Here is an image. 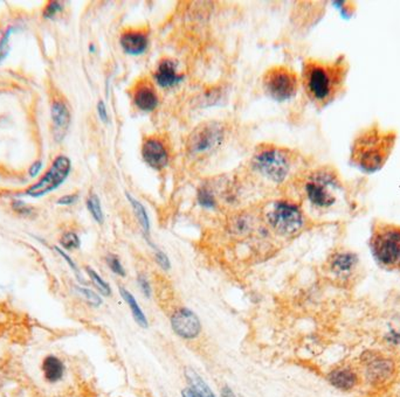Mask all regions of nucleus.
Instances as JSON below:
<instances>
[{
	"mask_svg": "<svg viewBox=\"0 0 400 397\" xmlns=\"http://www.w3.org/2000/svg\"><path fill=\"white\" fill-rule=\"evenodd\" d=\"M350 63L341 54L331 61L309 59L302 68V83L308 99L319 108H326L346 92Z\"/></svg>",
	"mask_w": 400,
	"mask_h": 397,
	"instance_id": "obj_1",
	"label": "nucleus"
},
{
	"mask_svg": "<svg viewBox=\"0 0 400 397\" xmlns=\"http://www.w3.org/2000/svg\"><path fill=\"white\" fill-rule=\"evenodd\" d=\"M398 131L372 122L360 129L350 145L349 163L365 174L383 170L397 145Z\"/></svg>",
	"mask_w": 400,
	"mask_h": 397,
	"instance_id": "obj_2",
	"label": "nucleus"
},
{
	"mask_svg": "<svg viewBox=\"0 0 400 397\" xmlns=\"http://www.w3.org/2000/svg\"><path fill=\"white\" fill-rule=\"evenodd\" d=\"M305 192L314 207L327 211L346 197V185L335 167L323 166L310 174Z\"/></svg>",
	"mask_w": 400,
	"mask_h": 397,
	"instance_id": "obj_3",
	"label": "nucleus"
},
{
	"mask_svg": "<svg viewBox=\"0 0 400 397\" xmlns=\"http://www.w3.org/2000/svg\"><path fill=\"white\" fill-rule=\"evenodd\" d=\"M370 252L380 268L400 270V224L387 221L373 222L369 241Z\"/></svg>",
	"mask_w": 400,
	"mask_h": 397,
	"instance_id": "obj_4",
	"label": "nucleus"
},
{
	"mask_svg": "<svg viewBox=\"0 0 400 397\" xmlns=\"http://www.w3.org/2000/svg\"><path fill=\"white\" fill-rule=\"evenodd\" d=\"M264 88L266 94L278 102L290 99L299 90V78L287 67H273L264 75Z\"/></svg>",
	"mask_w": 400,
	"mask_h": 397,
	"instance_id": "obj_5",
	"label": "nucleus"
},
{
	"mask_svg": "<svg viewBox=\"0 0 400 397\" xmlns=\"http://www.w3.org/2000/svg\"><path fill=\"white\" fill-rule=\"evenodd\" d=\"M271 227L281 235L298 234L305 226V215L296 204L280 201L268 214Z\"/></svg>",
	"mask_w": 400,
	"mask_h": 397,
	"instance_id": "obj_6",
	"label": "nucleus"
},
{
	"mask_svg": "<svg viewBox=\"0 0 400 397\" xmlns=\"http://www.w3.org/2000/svg\"><path fill=\"white\" fill-rule=\"evenodd\" d=\"M254 166L269 181L282 183L288 176L290 161L282 149H267L254 157Z\"/></svg>",
	"mask_w": 400,
	"mask_h": 397,
	"instance_id": "obj_7",
	"label": "nucleus"
},
{
	"mask_svg": "<svg viewBox=\"0 0 400 397\" xmlns=\"http://www.w3.org/2000/svg\"><path fill=\"white\" fill-rule=\"evenodd\" d=\"M71 169V160L68 159L66 156H59L53 161L52 166L49 167V170L46 172L44 177L41 178L37 183L32 185L26 190V194L31 197H41L46 194L51 193L65 183L69 176Z\"/></svg>",
	"mask_w": 400,
	"mask_h": 397,
	"instance_id": "obj_8",
	"label": "nucleus"
},
{
	"mask_svg": "<svg viewBox=\"0 0 400 397\" xmlns=\"http://www.w3.org/2000/svg\"><path fill=\"white\" fill-rule=\"evenodd\" d=\"M328 270L341 282H355L362 270L360 256L351 249H337L330 255Z\"/></svg>",
	"mask_w": 400,
	"mask_h": 397,
	"instance_id": "obj_9",
	"label": "nucleus"
},
{
	"mask_svg": "<svg viewBox=\"0 0 400 397\" xmlns=\"http://www.w3.org/2000/svg\"><path fill=\"white\" fill-rule=\"evenodd\" d=\"M223 138L224 128L221 124L217 122L204 123L191 133L187 140V149L194 154L207 152L220 145Z\"/></svg>",
	"mask_w": 400,
	"mask_h": 397,
	"instance_id": "obj_10",
	"label": "nucleus"
},
{
	"mask_svg": "<svg viewBox=\"0 0 400 397\" xmlns=\"http://www.w3.org/2000/svg\"><path fill=\"white\" fill-rule=\"evenodd\" d=\"M171 326L176 333L183 339H194L201 331V324L196 313L191 310H177L171 317Z\"/></svg>",
	"mask_w": 400,
	"mask_h": 397,
	"instance_id": "obj_11",
	"label": "nucleus"
},
{
	"mask_svg": "<svg viewBox=\"0 0 400 397\" xmlns=\"http://www.w3.org/2000/svg\"><path fill=\"white\" fill-rule=\"evenodd\" d=\"M142 157L150 167L163 170L169 163V151L163 140L158 137H148L143 142Z\"/></svg>",
	"mask_w": 400,
	"mask_h": 397,
	"instance_id": "obj_12",
	"label": "nucleus"
},
{
	"mask_svg": "<svg viewBox=\"0 0 400 397\" xmlns=\"http://www.w3.org/2000/svg\"><path fill=\"white\" fill-rule=\"evenodd\" d=\"M133 99L135 106L143 111H153L158 106L156 89L146 78L136 83L133 90Z\"/></svg>",
	"mask_w": 400,
	"mask_h": 397,
	"instance_id": "obj_13",
	"label": "nucleus"
},
{
	"mask_svg": "<svg viewBox=\"0 0 400 397\" xmlns=\"http://www.w3.org/2000/svg\"><path fill=\"white\" fill-rule=\"evenodd\" d=\"M123 51L131 55H139L144 53L149 44V37L146 32L139 30H129L123 32L119 39Z\"/></svg>",
	"mask_w": 400,
	"mask_h": 397,
	"instance_id": "obj_14",
	"label": "nucleus"
},
{
	"mask_svg": "<svg viewBox=\"0 0 400 397\" xmlns=\"http://www.w3.org/2000/svg\"><path fill=\"white\" fill-rule=\"evenodd\" d=\"M155 80L162 88H170L183 81V76L177 73V63L170 59H164L160 62L155 72Z\"/></svg>",
	"mask_w": 400,
	"mask_h": 397,
	"instance_id": "obj_15",
	"label": "nucleus"
},
{
	"mask_svg": "<svg viewBox=\"0 0 400 397\" xmlns=\"http://www.w3.org/2000/svg\"><path fill=\"white\" fill-rule=\"evenodd\" d=\"M52 121L54 126V137L57 140H61L67 133L71 124V112L68 106L61 101H55L52 106Z\"/></svg>",
	"mask_w": 400,
	"mask_h": 397,
	"instance_id": "obj_16",
	"label": "nucleus"
},
{
	"mask_svg": "<svg viewBox=\"0 0 400 397\" xmlns=\"http://www.w3.org/2000/svg\"><path fill=\"white\" fill-rule=\"evenodd\" d=\"M394 373V363L385 358H372L367 362V377L372 382H384Z\"/></svg>",
	"mask_w": 400,
	"mask_h": 397,
	"instance_id": "obj_17",
	"label": "nucleus"
},
{
	"mask_svg": "<svg viewBox=\"0 0 400 397\" xmlns=\"http://www.w3.org/2000/svg\"><path fill=\"white\" fill-rule=\"evenodd\" d=\"M41 369L44 374V379L48 384H57L62 380V377L65 375V365L55 355H48L45 358L41 365Z\"/></svg>",
	"mask_w": 400,
	"mask_h": 397,
	"instance_id": "obj_18",
	"label": "nucleus"
},
{
	"mask_svg": "<svg viewBox=\"0 0 400 397\" xmlns=\"http://www.w3.org/2000/svg\"><path fill=\"white\" fill-rule=\"evenodd\" d=\"M328 379H329L330 384L339 391H350L357 384L356 374L348 368L334 370L329 374Z\"/></svg>",
	"mask_w": 400,
	"mask_h": 397,
	"instance_id": "obj_19",
	"label": "nucleus"
},
{
	"mask_svg": "<svg viewBox=\"0 0 400 397\" xmlns=\"http://www.w3.org/2000/svg\"><path fill=\"white\" fill-rule=\"evenodd\" d=\"M185 377L191 386V389L198 397H217L212 389L207 386L206 382L192 368L185 369Z\"/></svg>",
	"mask_w": 400,
	"mask_h": 397,
	"instance_id": "obj_20",
	"label": "nucleus"
},
{
	"mask_svg": "<svg viewBox=\"0 0 400 397\" xmlns=\"http://www.w3.org/2000/svg\"><path fill=\"white\" fill-rule=\"evenodd\" d=\"M119 293H121L123 300L129 306L130 311H131V314H133L136 323L139 324L143 329H146L148 325H149L148 319H146V316L143 312L142 309H141V306L139 305V303L136 300L135 297L124 288H119Z\"/></svg>",
	"mask_w": 400,
	"mask_h": 397,
	"instance_id": "obj_21",
	"label": "nucleus"
},
{
	"mask_svg": "<svg viewBox=\"0 0 400 397\" xmlns=\"http://www.w3.org/2000/svg\"><path fill=\"white\" fill-rule=\"evenodd\" d=\"M128 200H129L130 204L133 206L134 212H135L136 216H137V220H139L141 227H142L144 234L148 236L150 231V220L149 216H148V213H146V208L143 206L139 200H136L135 197H131L129 193L126 194Z\"/></svg>",
	"mask_w": 400,
	"mask_h": 397,
	"instance_id": "obj_22",
	"label": "nucleus"
},
{
	"mask_svg": "<svg viewBox=\"0 0 400 397\" xmlns=\"http://www.w3.org/2000/svg\"><path fill=\"white\" fill-rule=\"evenodd\" d=\"M87 208H88L89 213L92 215L93 219L98 224H103L105 215H103V211H102L101 201L96 194L89 195L88 199H87Z\"/></svg>",
	"mask_w": 400,
	"mask_h": 397,
	"instance_id": "obj_23",
	"label": "nucleus"
},
{
	"mask_svg": "<svg viewBox=\"0 0 400 397\" xmlns=\"http://www.w3.org/2000/svg\"><path fill=\"white\" fill-rule=\"evenodd\" d=\"M385 339L394 345H400V312L396 313L387 325Z\"/></svg>",
	"mask_w": 400,
	"mask_h": 397,
	"instance_id": "obj_24",
	"label": "nucleus"
},
{
	"mask_svg": "<svg viewBox=\"0 0 400 397\" xmlns=\"http://www.w3.org/2000/svg\"><path fill=\"white\" fill-rule=\"evenodd\" d=\"M86 271L88 274L89 279L92 281L93 284L96 286V289L101 292L102 295H112V288H110V286H109L108 283L105 282V279H102L101 276H100L94 269L87 267Z\"/></svg>",
	"mask_w": 400,
	"mask_h": 397,
	"instance_id": "obj_25",
	"label": "nucleus"
},
{
	"mask_svg": "<svg viewBox=\"0 0 400 397\" xmlns=\"http://www.w3.org/2000/svg\"><path fill=\"white\" fill-rule=\"evenodd\" d=\"M60 245L66 250H74V249L80 248L81 241H80V238H78L76 233H74V231H67L60 238Z\"/></svg>",
	"mask_w": 400,
	"mask_h": 397,
	"instance_id": "obj_26",
	"label": "nucleus"
},
{
	"mask_svg": "<svg viewBox=\"0 0 400 397\" xmlns=\"http://www.w3.org/2000/svg\"><path fill=\"white\" fill-rule=\"evenodd\" d=\"M198 202L201 207L207 208V209L214 208V206H216L213 194L211 193L210 190H206V188H200L198 190Z\"/></svg>",
	"mask_w": 400,
	"mask_h": 397,
	"instance_id": "obj_27",
	"label": "nucleus"
},
{
	"mask_svg": "<svg viewBox=\"0 0 400 397\" xmlns=\"http://www.w3.org/2000/svg\"><path fill=\"white\" fill-rule=\"evenodd\" d=\"M107 264L116 275L121 276V277L126 276V270L123 268L122 263L119 261V257L115 255H109L107 257Z\"/></svg>",
	"mask_w": 400,
	"mask_h": 397,
	"instance_id": "obj_28",
	"label": "nucleus"
},
{
	"mask_svg": "<svg viewBox=\"0 0 400 397\" xmlns=\"http://www.w3.org/2000/svg\"><path fill=\"white\" fill-rule=\"evenodd\" d=\"M76 290H78V293H81V295H83V298H85L87 302L90 303L92 305H101V298H100V295L95 293V292L92 291V290L86 289V288H82V286H78V288H76Z\"/></svg>",
	"mask_w": 400,
	"mask_h": 397,
	"instance_id": "obj_29",
	"label": "nucleus"
},
{
	"mask_svg": "<svg viewBox=\"0 0 400 397\" xmlns=\"http://www.w3.org/2000/svg\"><path fill=\"white\" fill-rule=\"evenodd\" d=\"M11 33H12V28H8L0 39V62L8 55V41H10Z\"/></svg>",
	"mask_w": 400,
	"mask_h": 397,
	"instance_id": "obj_30",
	"label": "nucleus"
},
{
	"mask_svg": "<svg viewBox=\"0 0 400 397\" xmlns=\"http://www.w3.org/2000/svg\"><path fill=\"white\" fill-rule=\"evenodd\" d=\"M61 10V3H59V1H51V3L48 4L47 6L45 7L44 17L47 18V19H51V18L55 17Z\"/></svg>",
	"mask_w": 400,
	"mask_h": 397,
	"instance_id": "obj_31",
	"label": "nucleus"
},
{
	"mask_svg": "<svg viewBox=\"0 0 400 397\" xmlns=\"http://www.w3.org/2000/svg\"><path fill=\"white\" fill-rule=\"evenodd\" d=\"M137 282H139V288H141V291H142L143 293H144V295H146L148 298H150V297H151V293H153V291H151V286H150L149 281L146 279V276L139 275V277H137Z\"/></svg>",
	"mask_w": 400,
	"mask_h": 397,
	"instance_id": "obj_32",
	"label": "nucleus"
},
{
	"mask_svg": "<svg viewBox=\"0 0 400 397\" xmlns=\"http://www.w3.org/2000/svg\"><path fill=\"white\" fill-rule=\"evenodd\" d=\"M12 208L17 212L18 214L30 215L32 213V208L25 204L24 201H13Z\"/></svg>",
	"mask_w": 400,
	"mask_h": 397,
	"instance_id": "obj_33",
	"label": "nucleus"
},
{
	"mask_svg": "<svg viewBox=\"0 0 400 397\" xmlns=\"http://www.w3.org/2000/svg\"><path fill=\"white\" fill-rule=\"evenodd\" d=\"M155 258H156V262L160 265V268L164 269V270H169L170 269V259L167 255L164 254L163 252H160L156 248V254H155Z\"/></svg>",
	"mask_w": 400,
	"mask_h": 397,
	"instance_id": "obj_34",
	"label": "nucleus"
},
{
	"mask_svg": "<svg viewBox=\"0 0 400 397\" xmlns=\"http://www.w3.org/2000/svg\"><path fill=\"white\" fill-rule=\"evenodd\" d=\"M78 199V194H68L65 197H60L57 204H61V206H69V204H73L76 202Z\"/></svg>",
	"mask_w": 400,
	"mask_h": 397,
	"instance_id": "obj_35",
	"label": "nucleus"
},
{
	"mask_svg": "<svg viewBox=\"0 0 400 397\" xmlns=\"http://www.w3.org/2000/svg\"><path fill=\"white\" fill-rule=\"evenodd\" d=\"M55 250H57V252H58L59 254L61 255L62 258H64L65 261H67V263L68 264H69V267H71V268L73 269V270H74L75 274H76V276H78V279H80V271H78V267H76V264H75L74 262L71 261V258L69 257V256H68V255L66 254V252H64V250H61V249L60 248H55Z\"/></svg>",
	"mask_w": 400,
	"mask_h": 397,
	"instance_id": "obj_36",
	"label": "nucleus"
},
{
	"mask_svg": "<svg viewBox=\"0 0 400 397\" xmlns=\"http://www.w3.org/2000/svg\"><path fill=\"white\" fill-rule=\"evenodd\" d=\"M98 112H99L100 118H101L102 122H108V112H107L105 102L100 101L99 104H98Z\"/></svg>",
	"mask_w": 400,
	"mask_h": 397,
	"instance_id": "obj_37",
	"label": "nucleus"
},
{
	"mask_svg": "<svg viewBox=\"0 0 400 397\" xmlns=\"http://www.w3.org/2000/svg\"><path fill=\"white\" fill-rule=\"evenodd\" d=\"M41 169H42V163L41 161H35V163L32 164V166L30 167V176L35 177L40 172Z\"/></svg>",
	"mask_w": 400,
	"mask_h": 397,
	"instance_id": "obj_38",
	"label": "nucleus"
},
{
	"mask_svg": "<svg viewBox=\"0 0 400 397\" xmlns=\"http://www.w3.org/2000/svg\"><path fill=\"white\" fill-rule=\"evenodd\" d=\"M221 395H223V397H235V395L233 394V391L228 387H225L224 389H223Z\"/></svg>",
	"mask_w": 400,
	"mask_h": 397,
	"instance_id": "obj_39",
	"label": "nucleus"
},
{
	"mask_svg": "<svg viewBox=\"0 0 400 397\" xmlns=\"http://www.w3.org/2000/svg\"><path fill=\"white\" fill-rule=\"evenodd\" d=\"M183 397H198L197 395L194 394V391L189 388V389H184L183 393H182Z\"/></svg>",
	"mask_w": 400,
	"mask_h": 397,
	"instance_id": "obj_40",
	"label": "nucleus"
},
{
	"mask_svg": "<svg viewBox=\"0 0 400 397\" xmlns=\"http://www.w3.org/2000/svg\"><path fill=\"white\" fill-rule=\"evenodd\" d=\"M89 49H90V51H92V53H94V51H95V47H94L93 44H90V46H89Z\"/></svg>",
	"mask_w": 400,
	"mask_h": 397,
	"instance_id": "obj_41",
	"label": "nucleus"
}]
</instances>
